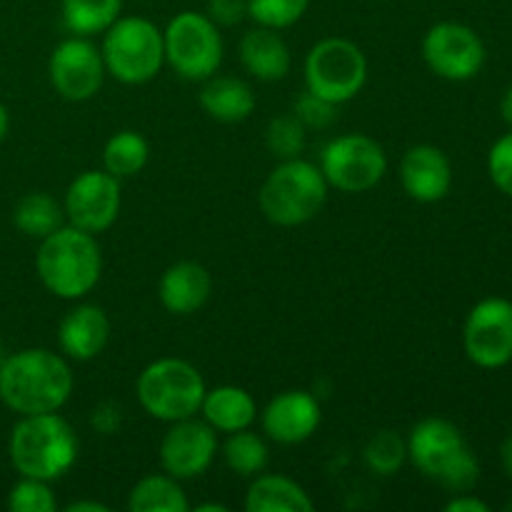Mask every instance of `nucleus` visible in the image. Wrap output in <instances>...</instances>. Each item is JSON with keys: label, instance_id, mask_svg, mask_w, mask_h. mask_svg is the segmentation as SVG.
<instances>
[{"label": "nucleus", "instance_id": "f257e3e1", "mask_svg": "<svg viewBox=\"0 0 512 512\" xmlns=\"http://www.w3.org/2000/svg\"><path fill=\"white\" fill-rule=\"evenodd\" d=\"M75 388L73 370L63 355L28 348L0 365V400L18 415L58 413Z\"/></svg>", "mask_w": 512, "mask_h": 512}, {"label": "nucleus", "instance_id": "f03ea898", "mask_svg": "<svg viewBox=\"0 0 512 512\" xmlns=\"http://www.w3.org/2000/svg\"><path fill=\"white\" fill-rule=\"evenodd\" d=\"M35 270L48 293L63 300H80L98 285L103 253L93 233L65 223L40 240Z\"/></svg>", "mask_w": 512, "mask_h": 512}, {"label": "nucleus", "instance_id": "7ed1b4c3", "mask_svg": "<svg viewBox=\"0 0 512 512\" xmlns=\"http://www.w3.org/2000/svg\"><path fill=\"white\" fill-rule=\"evenodd\" d=\"M78 435L58 413L20 415V423L10 433V463L23 478L53 480L63 478L78 460Z\"/></svg>", "mask_w": 512, "mask_h": 512}, {"label": "nucleus", "instance_id": "20e7f679", "mask_svg": "<svg viewBox=\"0 0 512 512\" xmlns=\"http://www.w3.org/2000/svg\"><path fill=\"white\" fill-rule=\"evenodd\" d=\"M408 443V458L425 478L435 480L450 493H468L480 478V465L460 428L445 418H425L415 423Z\"/></svg>", "mask_w": 512, "mask_h": 512}, {"label": "nucleus", "instance_id": "39448f33", "mask_svg": "<svg viewBox=\"0 0 512 512\" xmlns=\"http://www.w3.org/2000/svg\"><path fill=\"white\" fill-rule=\"evenodd\" d=\"M328 190L320 165L303 158L280 160L260 185L258 205L273 225L295 228L310 223L323 210Z\"/></svg>", "mask_w": 512, "mask_h": 512}, {"label": "nucleus", "instance_id": "423d86ee", "mask_svg": "<svg viewBox=\"0 0 512 512\" xmlns=\"http://www.w3.org/2000/svg\"><path fill=\"white\" fill-rule=\"evenodd\" d=\"M205 380L193 363L180 358H160L145 365L135 380L138 403L160 423L193 418L205 398Z\"/></svg>", "mask_w": 512, "mask_h": 512}, {"label": "nucleus", "instance_id": "0eeeda50", "mask_svg": "<svg viewBox=\"0 0 512 512\" xmlns=\"http://www.w3.org/2000/svg\"><path fill=\"white\" fill-rule=\"evenodd\" d=\"M100 53L105 73L118 83H150L165 65L163 30L143 15H125L103 33Z\"/></svg>", "mask_w": 512, "mask_h": 512}, {"label": "nucleus", "instance_id": "6e6552de", "mask_svg": "<svg viewBox=\"0 0 512 512\" xmlns=\"http://www.w3.org/2000/svg\"><path fill=\"white\" fill-rule=\"evenodd\" d=\"M305 90L343 105L353 100L368 80V58L348 38H323L308 50L303 65Z\"/></svg>", "mask_w": 512, "mask_h": 512}, {"label": "nucleus", "instance_id": "1a4fd4ad", "mask_svg": "<svg viewBox=\"0 0 512 512\" xmlns=\"http://www.w3.org/2000/svg\"><path fill=\"white\" fill-rule=\"evenodd\" d=\"M165 63L185 80L203 83L223 63V35L208 13L183 10L163 30Z\"/></svg>", "mask_w": 512, "mask_h": 512}, {"label": "nucleus", "instance_id": "9d476101", "mask_svg": "<svg viewBox=\"0 0 512 512\" xmlns=\"http://www.w3.org/2000/svg\"><path fill=\"white\" fill-rule=\"evenodd\" d=\"M320 170L330 188L340 193H368L388 173V155L370 135L345 133L325 145L320 153Z\"/></svg>", "mask_w": 512, "mask_h": 512}, {"label": "nucleus", "instance_id": "9b49d317", "mask_svg": "<svg viewBox=\"0 0 512 512\" xmlns=\"http://www.w3.org/2000/svg\"><path fill=\"white\" fill-rule=\"evenodd\" d=\"M423 60L438 78L465 83L485 65V43L470 25L443 20L423 38Z\"/></svg>", "mask_w": 512, "mask_h": 512}, {"label": "nucleus", "instance_id": "f8f14e48", "mask_svg": "<svg viewBox=\"0 0 512 512\" xmlns=\"http://www.w3.org/2000/svg\"><path fill=\"white\" fill-rule=\"evenodd\" d=\"M463 348L478 368H505L512 360V300H480L465 318Z\"/></svg>", "mask_w": 512, "mask_h": 512}, {"label": "nucleus", "instance_id": "ddd939ff", "mask_svg": "<svg viewBox=\"0 0 512 512\" xmlns=\"http://www.w3.org/2000/svg\"><path fill=\"white\" fill-rule=\"evenodd\" d=\"M48 75L60 98L70 103H85L98 95L108 73L98 45L83 35H73L55 45L48 60Z\"/></svg>", "mask_w": 512, "mask_h": 512}, {"label": "nucleus", "instance_id": "4468645a", "mask_svg": "<svg viewBox=\"0 0 512 512\" xmlns=\"http://www.w3.org/2000/svg\"><path fill=\"white\" fill-rule=\"evenodd\" d=\"M65 223L85 233H105L120 215V180L108 170H83L65 190Z\"/></svg>", "mask_w": 512, "mask_h": 512}, {"label": "nucleus", "instance_id": "2eb2a0df", "mask_svg": "<svg viewBox=\"0 0 512 512\" xmlns=\"http://www.w3.org/2000/svg\"><path fill=\"white\" fill-rule=\"evenodd\" d=\"M218 448V433L205 420H198L195 415L175 420L160 440V465L163 473L183 483L200 478L213 465Z\"/></svg>", "mask_w": 512, "mask_h": 512}, {"label": "nucleus", "instance_id": "dca6fc26", "mask_svg": "<svg viewBox=\"0 0 512 512\" xmlns=\"http://www.w3.org/2000/svg\"><path fill=\"white\" fill-rule=\"evenodd\" d=\"M265 438L278 445H300L320 428V403L308 390H283L260 410Z\"/></svg>", "mask_w": 512, "mask_h": 512}, {"label": "nucleus", "instance_id": "f3484780", "mask_svg": "<svg viewBox=\"0 0 512 512\" xmlns=\"http://www.w3.org/2000/svg\"><path fill=\"white\" fill-rule=\"evenodd\" d=\"M400 183L415 203H440L453 188V165L435 145H413L400 160Z\"/></svg>", "mask_w": 512, "mask_h": 512}, {"label": "nucleus", "instance_id": "a211bd4d", "mask_svg": "<svg viewBox=\"0 0 512 512\" xmlns=\"http://www.w3.org/2000/svg\"><path fill=\"white\" fill-rule=\"evenodd\" d=\"M110 340V318L100 305L80 303L65 313L58 328V345L65 358L88 363L98 358Z\"/></svg>", "mask_w": 512, "mask_h": 512}, {"label": "nucleus", "instance_id": "6ab92c4d", "mask_svg": "<svg viewBox=\"0 0 512 512\" xmlns=\"http://www.w3.org/2000/svg\"><path fill=\"white\" fill-rule=\"evenodd\" d=\"M213 293V278L208 268L195 260H180L163 273L158 285L160 303L173 315H193L208 303Z\"/></svg>", "mask_w": 512, "mask_h": 512}, {"label": "nucleus", "instance_id": "aec40b11", "mask_svg": "<svg viewBox=\"0 0 512 512\" xmlns=\"http://www.w3.org/2000/svg\"><path fill=\"white\" fill-rule=\"evenodd\" d=\"M238 53L243 68L263 83H278L293 65V55L280 30L263 28V25H255L240 38Z\"/></svg>", "mask_w": 512, "mask_h": 512}, {"label": "nucleus", "instance_id": "412c9836", "mask_svg": "<svg viewBox=\"0 0 512 512\" xmlns=\"http://www.w3.org/2000/svg\"><path fill=\"white\" fill-rule=\"evenodd\" d=\"M200 415L215 433H238V430L253 428L260 410L253 395L238 385H218L205 390Z\"/></svg>", "mask_w": 512, "mask_h": 512}, {"label": "nucleus", "instance_id": "4be33fe9", "mask_svg": "<svg viewBox=\"0 0 512 512\" xmlns=\"http://www.w3.org/2000/svg\"><path fill=\"white\" fill-rule=\"evenodd\" d=\"M200 108L218 123H243L255 110V93L243 78L235 75H210L198 93Z\"/></svg>", "mask_w": 512, "mask_h": 512}, {"label": "nucleus", "instance_id": "5701e85b", "mask_svg": "<svg viewBox=\"0 0 512 512\" xmlns=\"http://www.w3.org/2000/svg\"><path fill=\"white\" fill-rule=\"evenodd\" d=\"M313 508L315 505L308 490L288 475H255L245 493V510L248 512H310Z\"/></svg>", "mask_w": 512, "mask_h": 512}, {"label": "nucleus", "instance_id": "b1692460", "mask_svg": "<svg viewBox=\"0 0 512 512\" xmlns=\"http://www.w3.org/2000/svg\"><path fill=\"white\" fill-rule=\"evenodd\" d=\"M130 512H188L190 503L180 480L168 473L140 478L128 493Z\"/></svg>", "mask_w": 512, "mask_h": 512}, {"label": "nucleus", "instance_id": "393cba45", "mask_svg": "<svg viewBox=\"0 0 512 512\" xmlns=\"http://www.w3.org/2000/svg\"><path fill=\"white\" fill-rule=\"evenodd\" d=\"M15 228L33 240L48 238L58 228L65 225V210L53 195L48 193H28L18 200L13 210Z\"/></svg>", "mask_w": 512, "mask_h": 512}, {"label": "nucleus", "instance_id": "a878e982", "mask_svg": "<svg viewBox=\"0 0 512 512\" xmlns=\"http://www.w3.org/2000/svg\"><path fill=\"white\" fill-rule=\"evenodd\" d=\"M123 0H60L65 28L73 35H103L120 18Z\"/></svg>", "mask_w": 512, "mask_h": 512}, {"label": "nucleus", "instance_id": "bb28decb", "mask_svg": "<svg viewBox=\"0 0 512 512\" xmlns=\"http://www.w3.org/2000/svg\"><path fill=\"white\" fill-rule=\"evenodd\" d=\"M150 145L138 130H120L103 148V170L118 180L135 178L148 165Z\"/></svg>", "mask_w": 512, "mask_h": 512}, {"label": "nucleus", "instance_id": "cd10ccee", "mask_svg": "<svg viewBox=\"0 0 512 512\" xmlns=\"http://www.w3.org/2000/svg\"><path fill=\"white\" fill-rule=\"evenodd\" d=\"M225 465L240 478H255L265 473L270 463V448L263 435L253 433L250 428L228 433V440L223 445Z\"/></svg>", "mask_w": 512, "mask_h": 512}, {"label": "nucleus", "instance_id": "c85d7f7f", "mask_svg": "<svg viewBox=\"0 0 512 512\" xmlns=\"http://www.w3.org/2000/svg\"><path fill=\"white\" fill-rule=\"evenodd\" d=\"M365 465H368L373 473L390 478V475L398 473L400 468L408 460V443H405L403 435H398L395 430H380L373 438L368 440L363 450Z\"/></svg>", "mask_w": 512, "mask_h": 512}, {"label": "nucleus", "instance_id": "c756f323", "mask_svg": "<svg viewBox=\"0 0 512 512\" xmlns=\"http://www.w3.org/2000/svg\"><path fill=\"white\" fill-rule=\"evenodd\" d=\"M305 125L295 118L293 113L278 115L268 123V130H265V145H268L270 153L278 160H290L300 158L305 148Z\"/></svg>", "mask_w": 512, "mask_h": 512}, {"label": "nucleus", "instance_id": "7c9ffc66", "mask_svg": "<svg viewBox=\"0 0 512 512\" xmlns=\"http://www.w3.org/2000/svg\"><path fill=\"white\" fill-rule=\"evenodd\" d=\"M310 8V0H248V18L255 25L285 30L298 23Z\"/></svg>", "mask_w": 512, "mask_h": 512}, {"label": "nucleus", "instance_id": "2f4dec72", "mask_svg": "<svg viewBox=\"0 0 512 512\" xmlns=\"http://www.w3.org/2000/svg\"><path fill=\"white\" fill-rule=\"evenodd\" d=\"M55 508H58V500L45 480L20 475V480L8 493V510L13 512H55Z\"/></svg>", "mask_w": 512, "mask_h": 512}, {"label": "nucleus", "instance_id": "473e14b6", "mask_svg": "<svg viewBox=\"0 0 512 512\" xmlns=\"http://www.w3.org/2000/svg\"><path fill=\"white\" fill-rule=\"evenodd\" d=\"M293 115L305 125V130H325L335 123V118H338V105L320 98V95L310 93V90H305V93L295 100Z\"/></svg>", "mask_w": 512, "mask_h": 512}, {"label": "nucleus", "instance_id": "72a5a7b5", "mask_svg": "<svg viewBox=\"0 0 512 512\" xmlns=\"http://www.w3.org/2000/svg\"><path fill=\"white\" fill-rule=\"evenodd\" d=\"M488 173L495 188L512 198V133H505L493 143L488 153Z\"/></svg>", "mask_w": 512, "mask_h": 512}, {"label": "nucleus", "instance_id": "f704fd0d", "mask_svg": "<svg viewBox=\"0 0 512 512\" xmlns=\"http://www.w3.org/2000/svg\"><path fill=\"white\" fill-rule=\"evenodd\" d=\"M208 18L215 25H238L240 20L248 18V0H208Z\"/></svg>", "mask_w": 512, "mask_h": 512}, {"label": "nucleus", "instance_id": "c9c22d12", "mask_svg": "<svg viewBox=\"0 0 512 512\" xmlns=\"http://www.w3.org/2000/svg\"><path fill=\"white\" fill-rule=\"evenodd\" d=\"M455 495V493H453ZM448 512H490V505L468 493H458L450 503H445Z\"/></svg>", "mask_w": 512, "mask_h": 512}, {"label": "nucleus", "instance_id": "e433bc0d", "mask_svg": "<svg viewBox=\"0 0 512 512\" xmlns=\"http://www.w3.org/2000/svg\"><path fill=\"white\" fill-rule=\"evenodd\" d=\"M65 512H110V508L105 503H98V500H75L65 508Z\"/></svg>", "mask_w": 512, "mask_h": 512}, {"label": "nucleus", "instance_id": "4c0bfd02", "mask_svg": "<svg viewBox=\"0 0 512 512\" xmlns=\"http://www.w3.org/2000/svg\"><path fill=\"white\" fill-rule=\"evenodd\" d=\"M500 465H503L505 475L512 480V435L505 438L503 445H500Z\"/></svg>", "mask_w": 512, "mask_h": 512}, {"label": "nucleus", "instance_id": "58836bf2", "mask_svg": "<svg viewBox=\"0 0 512 512\" xmlns=\"http://www.w3.org/2000/svg\"><path fill=\"white\" fill-rule=\"evenodd\" d=\"M500 113H503V120L508 125H512V85L505 90L503 100H500Z\"/></svg>", "mask_w": 512, "mask_h": 512}, {"label": "nucleus", "instance_id": "ea45409f", "mask_svg": "<svg viewBox=\"0 0 512 512\" xmlns=\"http://www.w3.org/2000/svg\"><path fill=\"white\" fill-rule=\"evenodd\" d=\"M8 130H10V115H8V108H5V105L0 103V145H3V140L8 138Z\"/></svg>", "mask_w": 512, "mask_h": 512}, {"label": "nucleus", "instance_id": "a19ab883", "mask_svg": "<svg viewBox=\"0 0 512 512\" xmlns=\"http://www.w3.org/2000/svg\"><path fill=\"white\" fill-rule=\"evenodd\" d=\"M198 512H228V505H220V503H203V505H195Z\"/></svg>", "mask_w": 512, "mask_h": 512}, {"label": "nucleus", "instance_id": "79ce46f5", "mask_svg": "<svg viewBox=\"0 0 512 512\" xmlns=\"http://www.w3.org/2000/svg\"><path fill=\"white\" fill-rule=\"evenodd\" d=\"M3 360H5V353H3V343H0V365H3Z\"/></svg>", "mask_w": 512, "mask_h": 512}]
</instances>
